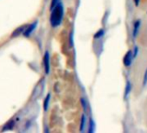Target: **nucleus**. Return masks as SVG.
I'll use <instances>...</instances> for the list:
<instances>
[{
	"instance_id": "obj_10",
	"label": "nucleus",
	"mask_w": 147,
	"mask_h": 133,
	"mask_svg": "<svg viewBox=\"0 0 147 133\" xmlns=\"http://www.w3.org/2000/svg\"><path fill=\"white\" fill-rule=\"evenodd\" d=\"M94 130V123L93 120H90V128H89V132H93Z\"/></svg>"
},
{
	"instance_id": "obj_7",
	"label": "nucleus",
	"mask_w": 147,
	"mask_h": 133,
	"mask_svg": "<svg viewBox=\"0 0 147 133\" xmlns=\"http://www.w3.org/2000/svg\"><path fill=\"white\" fill-rule=\"evenodd\" d=\"M104 34H105L104 30H99V31L94 35V38H95V39L100 38L101 36H104Z\"/></svg>"
},
{
	"instance_id": "obj_11",
	"label": "nucleus",
	"mask_w": 147,
	"mask_h": 133,
	"mask_svg": "<svg viewBox=\"0 0 147 133\" xmlns=\"http://www.w3.org/2000/svg\"><path fill=\"white\" fill-rule=\"evenodd\" d=\"M138 48L137 46L134 47V51H133V54H132V58H136L137 54H138Z\"/></svg>"
},
{
	"instance_id": "obj_12",
	"label": "nucleus",
	"mask_w": 147,
	"mask_h": 133,
	"mask_svg": "<svg viewBox=\"0 0 147 133\" xmlns=\"http://www.w3.org/2000/svg\"><path fill=\"white\" fill-rule=\"evenodd\" d=\"M147 84V69L144 73V81H143V85L145 86Z\"/></svg>"
},
{
	"instance_id": "obj_2",
	"label": "nucleus",
	"mask_w": 147,
	"mask_h": 133,
	"mask_svg": "<svg viewBox=\"0 0 147 133\" xmlns=\"http://www.w3.org/2000/svg\"><path fill=\"white\" fill-rule=\"evenodd\" d=\"M36 25H37V22H34L32 24L29 25V26H28V27L24 30V32H23V34L24 35V36H26V37L30 36V34L35 30V29H36Z\"/></svg>"
},
{
	"instance_id": "obj_13",
	"label": "nucleus",
	"mask_w": 147,
	"mask_h": 133,
	"mask_svg": "<svg viewBox=\"0 0 147 133\" xmlns=\"http://www.w3.org/2000/svg\"><path fill=\"white\" fill-rule=\"evenodd\" d=\"M59 1H60V0H52V3H51V9H52L55 5H57V4L59 3Z\"/></svg>"
},
{
	"instance_id": "obj_9",
	"label": "nucleus",
	"mask_w": 147,
	"mask_h": 133,
	"mask_svg": "<svg viewBox=\"0 0 147 133\" xmlns=\"http://www.w3.org/2000/svg\"><path fill=\"white\" fill-rule=\"evenodd\" d=\"M49 98H50V95L48 94V96L46 97L45 102H44V108H45V110H47V108H48V104H49Z\"/></svg>"
},
{
	"instance_id": "obj_14",
	"label": "nucleus",
	"mask_w": 147,
	"mask_h": 133,
	"mask_svg": "<svg viewBox=\"0 0 147 133\" xmlns=\"http://www.w3.org/2000/svg\"><path fill=\"white\" fill-rule=\"evenodd\" d=\"M134 3H135V5L138 6V4H139V0H134Z\"/></svg>"
},
{
	"instance_id": "obj_1",
	"label": "nucleus",
	"mask_w": 147,
	"mask_h": 133,
	"mask_svg": "<svg viewBox=\"0 0 147 133\" xmlns=\"http://www.w3.org/2000/svg\"><path fill=\"white\" fill-rule=\"evenodd\" d=\"M63 19V6L59 2L52 8V12L50 16V24L53 27L59 26Z\"/></svg>"
},
{
	"instance_id": "obj_6",
	"label": "nucleus",
	"mask_w": 147,
	"mask_h": 133,
	"mask_svg": "<svg viewBox=\"0 0 147 133\" xmlns=\"http://www.w3.org/2000/svg\"><path fill=\"white\" fill-rule=\"evenodd\" d=\"M130 91H131V82L130 81H127L126 87H125V99L127 98L128 94L130 93Z\"/></svg>"
},
{
	"instance_id": "obj_5",
	"label": "nucleus",
	"mask_w": 147,
	"mask_h": 133,
	"mask_svg": "<svg viewBox=\"0 0 147 133\" xmlns=\"http://www.w3.org/2000/svg\"><path fill=\"white\" fill-rule=\"evenodd\" d=\"M139 26H140V21H139V20H138L137 22H135V24H134V27H133V32H132L133 38H136L137 35H138V31Z\"/></svg>"
},
{
	"instance_id": "obj_3",
	"label": "nucleus",
	"mask_w": 147,
	"mask_h": 133,
	"mask_svg": "<svg viewBox=\"0 0 147 133\" xmlns=\"http://www.w3.org/2000/svg\"><path fill=\"white\" fill-rule=\"evenodd\" d=\"M132 59L133 58H132V53H131V51L127 52L126 54H125V58H124V64H125V66H130L131 63Z\"/></svg>"
},
{
	"instance_id": "obj_4",
	"label": "nucleus",
	"mask_w": 147,
	"mask_h": 133,
	"mask_svg": "<svg viewBox=\"0 0 147 133\" xmlns=\"http://www.w3.org/2000/svg\"><path fill=\"white\" fill-rule=\"evenodd\" d=\"M43 62H44V66H45V72L46 74H49V54L48 52H46L44 54Z\"/></svg>"
},
{
	"instance_id": "obj_8",
	"label": "nucleus",
	"mask_w": 147,
	"mask_h": 133,
	"mask_svg": "<svg viewBox=\"0 0 147 133\" xmlns=\"http://www.w3.org/2000/svg\"><path fill=\"white\" fill-rule=\"evenodd\" d=\"M85 124H86V117H85V115H82V124H81V131H83L84 127H85Z\"/></svg>"
}]
</instances>
